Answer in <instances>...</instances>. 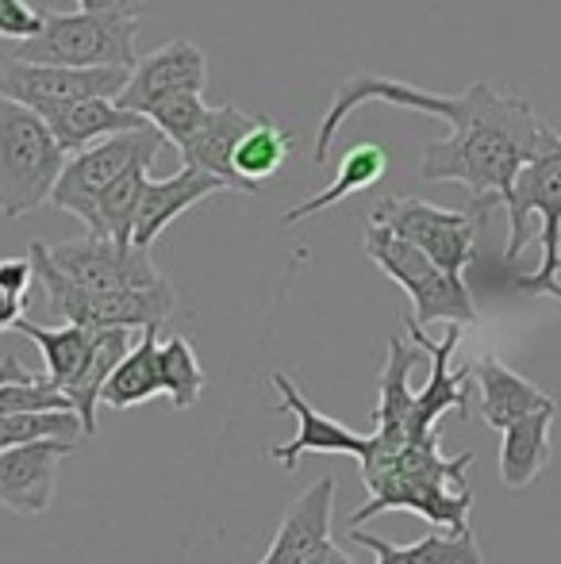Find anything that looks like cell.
I'll return each mask as SVG.
<instances>
[{"label": "cell", "mask_w": 561, "mask_h": 564, "mask_svg": "<svg viewBox=\"0 0 561 564\" xmlns=\"http://www.w3.org/2000/svg\"><path fill=\"white\" fill-rule=\"evenodd\" d=\"M362 105H397L423 116L446 119L454 131L442 142H427L420 173L423 181H457L473 193V208L488 212L493 204H504L516 185L519 170L531 162L550 139L554 127L535 116V108L524 97H511L493 85L477 82L457 97L416 89L408 82H392L381 74H362L343 82L335 93L320 131H315L312 162L327 165L331 142L338 127L346 123Z\"/></svg>", "instance_id": "6da1fadb"}, {"label": "cell", "mask_w": 561, "mask_h": 564, "mask_svg": "<svg viewBox=\"0 0 561 564\" xmlns=\"http://www.w3.org/2000/svg\"><path fill=\"white\" fill-rule=\"evenodd\" d=\"M508 265H516L519 253L535 238V216L542 224V265L539 273L519 276V289L531 296H554L561 300V134L550 131L542 150L519 170L508 200Z\"/></svg>", "instance_id": "7a4b0ae2"}, {"label": "cell", "mask_w": 561, "mask_h": 564, "mask_svg": "<svg viewBox=\"0 0 561 564\" xmlns=\"http://www.w3.org/2000/svg\"><path fill=\"white\" fill-rule=\"evenodd\" d=\"M31 265H35V281L46 292V307L58 323H74V327L89 330H108V327H128V330H147L162 327L170 319L177 292L173 284L158 281L150 289H128V292H89L82 284H74L46 253V242H31Z\"/></svg>", "instance_id": "3957f363"}, {"label": "cell", "mask_w": 561, "mask_h": 564, "mask_svg": "<svg viewBox=\"0 0 561 564\" xmlns=\"http://www.w3.org/2000/svg\"><path fill=\"white\" fill-rule=\"evenodd\" d=\"M66 158L43 116L0 97V216L20 219L51 204Z\"/></svg>", "instance_id": "277c9868"}, {"label": "cell", "mask_w": 561, "mask_h": 564, "mask_svg": "<svg viewBox=\"0 0 561 564\" xmlns=\"http://www.w3.org/2000/svg\"><path fill=\"white\" fill-rule=\"evenodd\" d=\"M139 15L128 12H46L43 31L23 39L12 58L46 66H136Z\"/></svg>", "instance_id": "5b68a950"}, {"label": "cell", "mask_w": 561, "mask_h": 564, "mask_svg": "<svg viewBox=\"0 0 561 564\" xmlns=\"http://www.w3.org/2000/svg\"><path fill=\"white\" fill-rule=\"evenodd\" d=\"M366 253L381 265L389 281H397L412 300V319L427 327V323H477V304H473L470 284L457 273H446L434 258H427L420 246L408 238L392 235L389 227L374 224L366 227Z\"/></svg>", "instance_id": "8992f818"}, {"label": "cell", "mask_w": 561, "mask_h": 564, "mask_svg": "<svg viewBox=\"0 0 561 564\" xmlns=\"http://www.w3.org/2000/svg\"><path fill=\"white\" fill-rule=\"evenodd\" d=\"M165 147V134L154 123H142L136 131H120L112 139H100L93 147L77 150L66 158V170H62L58 185H54L51 204L69 216H77L82 224H89L93 204L97 196L112 185L116 177H123L136 165H154L158 150Z\"/></svg>", "instance_id": "52a82bcc"}, {"label": "cell", "mask_w": 561, "mask_h": 564, "mask_svg": "<svg viewBox=\"0 0 561 564\" xmlns=\"http://www.w3.org/2000/svg\"><path fill=\"white\" fill-rule=\"evenodd\" d=\"M485 212H450L439 208L420 196H385L374 204L369 219L381 227H389L392 235L408 238L412 246H420L427 258L439 261L446 273H465L473 258H477V227Z\"/></svg>", "instance_id": "ba28073f"}, {"label": "cell", "mask_w": 561, "mask_h": 564, "mask_svg": "<svg viewBox=\"0 0 561 564\" xmlns=\"http://www.w3.org/2000/svg\"><path fill=\"white\" fill-rule=\"evenodd\" d=\"M128 66H46V62L0 58V97L46 116L85 97H120Z\"/></svg>", "instance_id": "9c48e42d"}, {"label": "cell", "mask_w": 561, "mask_h": 564, "mask_svg": "<svg viewBox=\"0 0 561 564\" xmlns=\"http://www.w3.org/2000/svg\"><path fill=\"white\" fill-rule=\"evenodd\" d=\"M369 491V503H362L350 514V530H358L362 522L377 519L381 511H416L427 522L442 530H470V511H473V491L454 488L442 480H423V476H408L400 468H377V473L362 476Z\"/></svg>", "instance_id": "30bf717a"}, {"label": "cell", "mask_w": 561, "mask_h": 564, "mask_svg": "<svg viewBox=\"0 0 561 564\" xmlns=\"http://www.w3.org/2000/svg\"><path fill=\"white\" fill-rule=\"evenodd\" d=\"M46 253H51V261L69 281L89 292L150 289V284L162 281L158 265L150 261V250L128 242V238L89 235V238H77V242L46 246Z\"/></svg>", "instance_id": "8fae6325"}, {"label": "cell", "mask_w": 561, "mask_h": 564, "mask_svg": "<svg viewBox=\"0 0 561 564\" xmlns=\"http://www.w3.org/2000/svg\"><path fill=\"white\" fill-rule=\"evenodd\" d=\"M404 327H408V338L431 357V377H427V384L416 392L412 438H408V442H416V438H427L431 431H439V419L446 415V411L470 415L473 372H470V365H465V369H450V361H454V354H457V341H462V323H450V330L442 341L427 338V330L412 319V315L404 319Z\"/></svg>", "instance_id": "7c38bea8"}, {"label": "cell", "mask_w": 561, "mask_h": 564, "mask_svg": "<svg viewBox=\"0 0 561 564\" xmlns=\"http://www.w3.org/2000/svg\"><path fill=\"white\" fill-rule=\"evenodd\" d=\"M69 453H74L69 438H39L0 453V507L20 519H39L51 511L58 465Z\"/></svg>", "instance_id": "4fadbf2b"}, {"label": "cell", "mask_w": 561, "mask_h": 564, "mask_svg": "<svg viewBox=\"0 0 561 564\" xmlns=\"http://www.w3.org/2000/svg\"><path fill=\"white\" fill-rule=\"evenodd\" d=\"M204 85H208V58L193 39L181 35L165 43L162 51L139 58L116 100L131 112L147 116V108L158 100L173 97V93H204Z\"/></svg>", "instance_id": "5bb4252c"}, {"label": "cell", "mask_w": 561, "mask_h": 564, "mask_svg": "<svg viewBox=\"0 0 561 564\" xmlns=\"http://www.w3.org/2000/svg\"><path fill=\"white\" fill-rule=\"evenodd\" d=\"M273 388L281 392L278 408L289 411V415H296V423H300L296 438L270 449V457H278L281 468L292 473L304 453H346V457H358V465L374 453V434H354L350 426L335 423V419H327L323 411H315L312 403L304 400V392H300L284 372H273Z\"/></svg>", "instance_id": "9a60e30c"}, {"label": "cell", "mask_w": 561, "mask_h": 564, "mask_svg": "<svg viewBox=\"0 0 561 564\" xmlns=\"http://www.w3.org/2000/svg\"><path fill=\"white\" fill-rule=\"evenodd\" d=\"M216 193H231V185L219 181L216 173L196 170V165H181V173H173V177L147 181L136 224H131V242L150 250V246L158 242V235H162L173 219H181L188 208H196V204Z\"/></svg>", "instance_id": "2e32d148"}, {"label": "cell", "mask_w": 561, "mask_h": 564, "mask_svg": "<svg viewBox=\"0 0 561 564\" xmlns=\"http://www.w3.org/2000/svg\"><path fill=\"white\" fill-rule=\"evenodd\" d=\"M331 507H335V480L320 476L304 488L284 511L281 530L258 564H312L315 553L331 542Z\"/></svg>", "instance_id": "e0dca14e"}, {"label": "cell", "mask_w": 561, "mask_h": 564, "mask_svg": "<svg viewBox=\"0 0 561 564\" xmlns=\"http://www.w3.org/2000/svg\"><path fill=\"white\" fill-rule=\"evenodd\" d=\"M258 123V116L242 112L235 105H219V108H208L204 123L193 131V139L181 142V158L185 165H196L204 173H216L219 181L231 185V193H247V185L239 181L235 173V147L242 142V134Z\"/></svg>", "instance_id": "ac0fdd59"}, {"label": "cell", "mask_w": 561, "mask_h": 564, "mask_svg": "<svg viewBox=\"0 0 561 564\" xmlns=\"http://www.w3.org/2000/svg\"><path fill=\"white\" fill-rule=\"evenodd\" d=\"M470 372L481 392V419H485L493 431H504V426L531 415V411L554 408V400H550L542 388H535L531 380L519 377L516 369H508V365L493 354L477 357V361L470 365Z\"/></svg>", "instance_id": "d6986e66"}, {"label": "cell", "mask_w": 561, "mask_h": 564, "mask_svg": "<svg viewBox=\"0 0 561 564\" xmlns=\"http://www.w3.org/2000/svg\"><path fill=\"white\" fill-rule=\"evenodd\" d=\"M51 123L54 139L66 154H77V150L93 147L100 139H112L120 131H136V127L150 123L147 116L131 112L123 108L116 97H85V100H74V105H62L54 112L43 116Z\"/></svg>", "instance_id": "ffe728a7"}, {"label": "cell", "mask_w": 561, "mask_h": 564, "mask_svg": "<svg viewBox=\"0 0 561 564\" xmlns=\"http://www.w3.org/2000/svg\"><path fill=\"white\" fill-rule=\"evenodd\" d=\"M550 423H554V408L531 411V415L516 419L504 426L500 438V480L504 488L524 491L542 476L550 465Z\"/></svg>", "instance_id": "44dd1931"}, {"label": "cell", "mask_w": 561, "mask_h": 564, "mask_svg": "<svg viewBox=\"0 0 561 564\" xmlns=\"http://www.w3.org/2000/svg\"><path fill=\"white\" fill-rule=\"evenodd\" d=\"M350 538L366 550H374L377 564H485L473 530H434L412 545H392L366 530H350Z\"/></svg>", "instance_id": "7402d4cb"}, {"label": "cell", "mask_w": 561, "mask_h": 564, "mask_svg": "<svg viewBox=\"0 0 561 564\" xmlns=\"http://www.w3.org/2000/svg\"><path fill=\"white\" fill-rule=\"evenodd\" d=\"M385 170H389V154H385V147H377V142H358V147H350L343 154L338 177L331 181L327 188H320L315 196L292 204V208L284 212L281 224L292 227V224H300V219H312V216H320V212H327L331 204H343L346 196L362 193V188H374L377 181L385 177Z\"/></svg>", "instance_id": "603a6c76"}, {"label": "cell", "mask_w": 561, "mask_h": 564, "mask_svg": "<svg viewBox=\"0 0 561 564\" xmlns=\"http://www.w3.org/2000/svg\"><path fill=\"white\" fill-rule=\"evenodd\" d=\"M158 327L139 330V341L123 354V361L112 369V377L105 380L100 403L112 411H128L139 403L162 395V369H158Z\"/></svg>", "instance_id": "cb8c5ba5"}, {"label": "cell", "mask_w": 561, "mask_h": 564, "mask_svg": "<svg viewBox=\"0 0 561 564\" xmlns=\"http://www.w3.org/2000/svg\"><path fill=\"white\" fill-rule=\"evenodd\" d=\"M15 330L35 341L39 354H43V361H46L43 377L51 380L54 388H62V392H69V384L82 377V369L89 365L93 341H97V330L74 327V323L39 327V323H31V319H20V323H15Z\"/></svg>", "instance_id": "d4e9b609"}, {"label": "cell", "mask_w": 561, "mask_h": 564, "mask_svg": "<svg viewBox=\"0 0 561 564\" xmlns=\"http://www.w3.org/2000/svg\"><path fill=\"white\" fill-rule=\"evenodd\" d=\"M136 346L131 341L128 327H108L97 330V341H93L89 365L82 369V377L69 384V403H74L77 419H82V434H97V408H100V392H105V380L112 377V369L123 361V354Z\"/></svg>", "instance_id": "484cf974"}, {"label": "cell", "mask_w": 561, "mask_h": 564, "mask_svg": "<svg viewBox=\"0 0 561 564\" xmlns=\"http://www.w3.org/2000/svg\"><path fill=\"white\" fill-rule=\"evenodd\" d=\"M289 150H292V134L273 123L270 116H258V123L235 147V173L247 185V193H258L262 181L278 177L284 162H289Z\"/></svg>", "instance_id": "4316f807"}, {"label": "cell", "mask_w": 561, "mask_h": 564, "mask_svg": "<svg viewBox=\"0 0 561 564\" xmlns=\"http://www.w3.org/2000/svg\"><path fill=\"white\" fill-rule=\"evenodd\" d=\"M147 165H136L123 177H116L105 193L97 196L89 216V235H105V238H128L131 242V224H136V212L142 200V188H147Z\"/></svg>", "instance_id": "83f0119b"}, {"label": "cell", "mask_w": 561, "mask_h": 564, "mask_svg": "<svg viewBox=\"0 0 561 564\" xmlns=\"http://www.w3.org/2000/svg\"><path fill=\"white\" fill-rule=\"evenodd\" d=\"M158 369H162V395H170V403L177 411L196 408L204 392V369L196 357L193 341L173 335L158 346Z\"/></svg>", "instance_id": "f1b7e54d"}, {"label": "cell", "mask_w": 561, "mask_h": 564, "mask_svg": "<svg viewBox=\"0 0 561 564\" xmlns=\"http://www.w3.org/2000/svg\"><path fill=\"white\" fill-rule=\"evenodd\" d=\"M82 431L77 411H12L0 415V453L39 438H69Z\"/></svg>", "instance_id": "f546056e"}, {"label": "cell", "mask_w": 561, "mask_h": 564, "mask_svg": "<svg viewBox=\"0 0 561 564\" xmlns=\"http://www.w3.org/2000/svg\"><path fill=\"white\" fill-rule=\"evenodd\" d=\"M204 116H208V105L201 100V93H173V97L147 108V119L165 134V142H173V147L193 139V131L204 123Z\"/></svg>", "instance_id": "4dcf8cb0"}, {"label": "cell", "mask_w": 561, "mask_h": 564, "mask_svg": "<svg viewBox=\"0 0 561 564\" xmlns=\"http://www.w3.org/2000/svg\"><path fill=\"white\" fill-rule=\"evenodd\" d=\"M43 15L28 0H0V39H31L43 31Z\"/></svg>", "instance_id": "1f68e13d"}, {"label": "cell", "mask_w": 561, "mask_h": 564, "mask_svg": "<svg viewBox=\"0 0 561 564\" xmlns=\"http://www.w3.org/2000/svg\"><path fill=\"white\" fill-rule=\"evenodd\" d=\"M31 281H35L31 253H28V258H4V261H0V289L15 292V296H28Z\"/></svg>", "instance_id": "d6a6232c"}, {"label": "cell", "mask_w": 561, "mask_h": 564, "mask_svg": "<svg viewBox=\"0 0 561 564\" xmlns=\"http://www.w3.org/2000/svg\"><path fill=\"white\" fill-rule=\"evenodd\" d=\"M85 12H128V15H142L147 0H77Z\"/></svg>", "instance_id": "836d02e7"}, {"label": "cell", "mask_w": 561, "mask_h": 564, "mask_svg": "<svg viewBox=\"0 0 561 564\" xmlns=\"http://www.w3.org/2000/svg\"><path fill=\"white\" fill-rule=\"evenodd\" d=\"M23 296H15V292H8V289H0V330L4 327H15V323L23 319Z\"/></svg>", "instance_id": "e575fe53"}, {"label": "cell", "mask_w": 561, "mask_h": 564, "mask_svg": "<svg viewBox=\"0 0 561 564\" xmlns=\"http://www.w3.org/2000/svg\"><path fill=\"white\" fill-rule=\"evenodd\" d=\"M35 372H28L20 365V357H4V365H0V384H12V380H31Z\"/></svg>", "instance_id": "d590c367"}, {"label": "cell", "mask_w": 561, "mask_h": 564, "mask_svg": "<svg viewBox=\"0 0 561 564\" xmlns=\"http://www.w3.org/2000/svg\"><path fill=\"white\" fill-rule=\"evenodd\" d=\"M312 564H354L350 557H346V553L343 550H338V545L335 542H327V545H323V550L320 553H315V561Z\"/></svg>", "instance_id": "8d00e7d4"}]
</instances>
